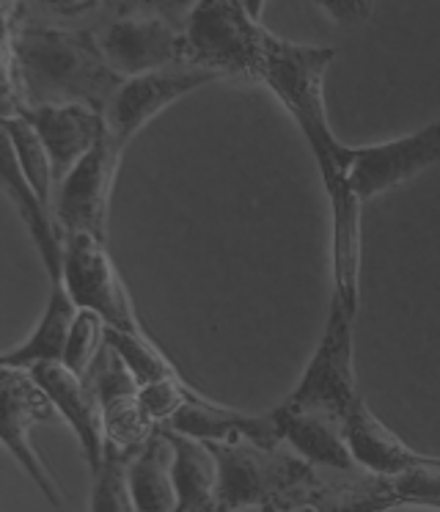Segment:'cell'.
<instances>
[{
	"label": "cell",
	"instance_id": "1",
	"mask_svg": "<svg viewBox=\"0 0 440 512\" xmlns=\"http://www.w3.org/2000/svg\"><path fill=\"white\" fill-rule=\"evenodd\" d=\"M22 105H105L121 78L108 67L97 39L58 25H22L11 31ZM22 108V111H25Z\"/></svg>",
	"mask_w": 440,
	"mask_h": 512
},
{
	"label": "cell",
	"instance_id": "2",
	"mask_svg": "<svg viewBox=\"0 0 440 512\" xmlns=\"http://www.w3.org/2000/svg\"><path fill=\"white\" fill-rule=\"evenodd\" d=\"M333 58V47L297 45L289 39H278L270 31L264 36L262 83L273 91L300 127L311 155L317 160L325 190L347 182V146L333 135L325 111V72Z\"/></svg>",
	"mask_w": 440,
	"mask_h": 512
},
{
	"label": "cell",
	"instance_id": "3",
	"mask_svg": "<svg viewBox=\"0 0 440 512\" xmlns=\"http://www.w3.org/2000/svg\"><path fill=\"white\" fill-rule=\"evenodd\" d=\"M185 64L218 80L262 83L264 28L234 0H201L185 25Z\"/></svg>",
	"mask_w": 440,
	"mask_h": 512
},
{
	"label": "cell",
	"instance_id": "4",
	"mask_svg": "<svg viewBox=\"0 0 440 512\" xmlns=\"http://www.w3.org/2000/svg\"><path fill=\"white\" fill-rule=\"evenodd\" d=\"M209 449L218 460V512L264 507L319 477L317 466L284 444L267 449L253 441H229Z\"/></svg>",
	"mask_w": 440,
	"mask_h": 512
},
{
	"label": "cell",
	"instance_id": "5",
	"mask_svg": "<svg viewBox=\"0 0 440 512\" xmlns=\"http://www.w3.org/2000/svg\"><path fill=\"white\" fill-rule=\"evenodd\" d=\"M352 325H355V312L330 295V312L322 339L297 386L284 400L286 405L328 413L344 422L352 405L361 400L355 389V367H352Z\"/></svg>",
	"mask_w": 440,
	"mask_h": 512
},
{
	"label": "cell",
	"instance_id": "6",
	"mask_svg": "<svg viewBox=\"0 0 440 512\" xmlns=\"http://www.w3.org/2000/svg\"><path fill=\"white\" fill-rule=\"evenodd\" d=\"M61 284L77 309L94 312L113 331H141L130 292L119 279L108 248L97 237L66 234Z\"/></svg>",
	"mask_w": 440,
	"mask_h": 512
},
{
	"label": "cell",
	"instance_id": "7",
	"mask_svg": "<svg viewBox=\"0 0 440 512\" xmlns=\"http://www.w3.org/2000/svg\"><path fill=\"white\" fill-rule=\"evenodd\" d=\"M55 408L47 394L39 389L28 369L0 367V446L9 452L17 466L33 479V485L42 490V496L53 507L64 504V493L58 482L44 466V460L33 449L31 433L36 424L53 422Z\"/></svg>",
	"mask_w": 440,
	"mask_h": 512
},
{
	"label": "cell",
	"instance_id": "8",
	"mask_svg": "<svg viewBox=\"0 0 440 512\" xmlns=\"http://www.w3.org/2000/svg\"><path fill=\"white\" fill-rule=\"evenodd\" d=\"M121 155L124 152L105 133V138L55 185L53 218L66 234H88L108 243L110 201Z\"/></svg>",
	"mask_w": 440,
	"mask_h": 512
},
{
	"label": "cell",
	"instance_id": "9",
	"mask_svg": "<svg viewBox=\"0 0 440 512\" xmlns=\"http://www.w3.org/2000/svg\"><path fill=\"white\" fill-rule=\"evenodd\" d=\"M344 163L347 182L358 199L372 201L374 196H383L440 163V119L383 144L347 146Z\"/></svg>",
	"mask_w": 440,
	"mask_h": 512
},
{
	"label": "cell",
	"instance_id": "10",
	"mask_svg": "<svg viewBox=\"0 0 440 512\" xmlns=\"http://www.w3.org/2000/svg\"><path fill=\"white\" fill-rule=\"evenodd\" d=\"M215 75L207 69L179 64V67L157 69L149 75L121 80L119 89L105 105V130L113 144L121 152L130 146L135 135L141 133L146 124L157 119L165 108H171L176 100L193 94L201 86L215 83Z\"/></svg>",
	"mask_w": 440,
	"mask_h": 512
},
{
	"label": "cell",
	"instance_id": "11",
	"mask_svg": "<svg viewBox=\"0 0 440 512\" xmlns=\"http://www.w3.org/2000/svg\"><path fill=\"white\" fill-rule=\"evenodd\" d=\"M97 42L121 80L185 64V34L152 14L113 20Z\"/></svg>",
	"mask_w": 440,
	"mask_h": 512
},
{
	"label": "cell",
	"instance_id": "12",
	"mask_svg": "<svg viewBox=\"0 0 440 512\" xmlns=\"http://www.w3.org/2000/svg\"><path fill=\"white\" fill-rule=\"evenodd\" d=\"M86 383L97 394L102 427H105V446L135 455L152 438L157 424L146 416L138 402V383L108 345H102L99 356L94 358Z\"/></svg>",
	"mask_w": 440,
	"mask_h": 512
},
{
	"label": "cell",
	"instance_id": "13",
	"mask_svg": "<svg viewBox=\"0 0 440 512\" xmlns=\"http://www.w3.org/2000/svg\"><path fill=\"white\" fill-rule=\"evenodd\" d=\"M402 507L391 477L366 471H336L333 479H311L281 499L264 504V512H388Z\"/></svg>",
	"mask_w": 440,
	"mask_h": 512
},
{
	"label": "cell",
	"instance_id": "14",
	"mask_svg": "<svg viewBox=\"0 0 440 512\" xmlns=\"http://www.w3.org/2000/svg\"><path fill=\"white\" fill-rule=\"evenodd\" d=\"M28 372L47 394V400L53 402L55 413L72 427L80 452L86 457L88 471H97L105 457V427H102V411L94 389L88 386L86 378L66 369L61 361L39 364Z\"/></svg>",
	"mask_w": 440,
	"mask_h": 512
},
{
	"label": "cell",
	"instance_id": "15",
	"mask_svg": "<svg viewBox=\"0 0 440 512\" xmlns=\"http://www.w3.org/2000/svg\"><path fill=\"white\" fill-rule=\"evenodd\" d=\"M22 116L42 138L53 163L55 185L105 138V113L91 105H42L25 108Z\"/></svg>",
	"mask_w": 440,
	"mask_h": 512
},
{
	"label": "cell",
	"instance_id": "16",
	"mask_svg": "<svg viewBox=\"0 0 440 512\" xmlns=\"http://www.w3.org/2000/svg\"><path fill=\"white\" fill-rule=\"evenodd\" d=\"M163 430L171 433L187 435V438H196L204 444H229V441H253V444L267 446H281V435L273 422V413H245L237 408H226L218 402L204 400L198 394H190L179 411L160 424Z\"/></svg>",
	"mask_w": 440,
	"mask_h": 512
},
{
	"label": "cell",
	"instance_id": "17",
	"mask_svg": "<svg viewBox=\"0 0 440 512\" xmlns=\"http://www.w3.org/2000/svg\"><path fill=\"white\" fill-rule=\"evenodd\" d=\"M0 190L6 193L11 207L20 215L22 226L31 234V243L36 245V254L42 259L44 273L53 284H61V268H64V240L61 229L55 223L53 212L47 210L42 199L36 196L28 177L22 174L20 160L14 155V146L0 122Z\"/></svg>",
	"mask_w": 440,
	"mask_h": 512
},
{
	"label": "cell",
	"instance_id": "18",
	"mask_svg": "<svg viewBox=\"0 0 440 512\" xmlns=\"http://www.w3.org/2000/svg\"><path fill=\"white\" fill-rule=\"evenodd\" d=\"M330 204L333 298L358 314L361 306V204L350 182L325 190Z\"/></svg>",
	"mask_w": 440,
	"mask_h": 512
},
{
	"label": "cell",
	"instance_id": "19",
	"mask_svg": "<svg viewBox=\"0 0 440 512\" xmlns=\"http://www.w3.org/2000/svg\"><path fill=\"white\" fill-rule=\"evenodd\" d=\"M270 413L281 435V444L289 446L311 466L328 468V471H358L344 441L341 419L306 408H292L286 402Z\"/></svg>",
	"mask_w": 440,
	"mask_h": 512
},
{
	"label": "cell",
	"instance_id": "20",
	"mask_svg": "<svg viewBox=\"0 0 440 512\" xmlns=\"http://www.w3.org/2000/svg\"><path fill=\"white\" fill-rule=\"evenodd\" d=\"M341 430L352 463L366 474L396 477L418 463V452H413L399 435L391 433L363 400L352 405V411L341 422Z\"/></svg>",
	"mask_w": 440,
	"mask_h": 512
},
{
	"label": "cell",
	"instance_id": "21",
	"mask_svg": "<svg viewBox=\"0 0 440 512\" xmlns=\"http://www.w3.org/2000/svg\"><path fill=\"white\" fill-rule=\"evenodd\" d=\"M165 433L174 444V512H218V460L209 444L171 430Z\"/></svg>",
	"mask_w": 440,
	"mask_h": 512
},
{
	"label": "cell",
	"instance_id": "22",
	"mask_svg": "<svg viewBox=\"0 0 440 512\" xmlns=\"http://www.w3.org/2000/svg\"><path fill=\"white\" fill-rule=\"evenodd\" d=\"M130 488L138 512H174V444L165 430H154L152 438L130 457Z\"/></svg>",
	"mask_w": 440,
	"mask_h": 512
},
{
	"label": "cell",
	"instance_id": "23",
	"mask_svg": "<svg viewBox=\"0 0 440 512\" xmlns=\"http://www.w3.org/2000/svg\"><path fill=\"white\" fill-rule=\"evenodd\" d=\"M75 314L77 306L66 295L64 284H53L50 301L44 306L36 328L28 334V339L22 345L0 353V367L31 369L39 367V364H55V361H61L64 358L66 336H69V325L75 320Z\"/></svg>",
	"mask_w": 440,
	"mask_h": 512
},
{
	"label": "cell",
	"instance_id": "24",
	"mask_svg": "<svg viewBox=\"0 0 440 512\" xmlns=\"http://www.w3.org/2000/svg\"><path fill=\"white\" fill-rule=\"evenodd\" d=\"M6 133L11 138V146H14V155L20 160L22 174L28 177L31 188L36 190V196L42 199V204L47 210L53 212V193H55V177H53V163L47 157V149H44L42 138L36 135L33 124L25 119V116H11L3 122Z\"/></svg>",
	"mask_w": 440,
	"mask_h": 512
},
{
	"label": "cell",
	"instance_id": "25",
	"mask_svg": "<svg viewBox=\"0 0 440 512\" xmlns=\"http://www.w3.org/2000/svg\"><path fill=\"white\" fill-rule=\"evenodd\" d=\"M105 345L119 356V361L127 367V372H130L138 386L176 375L171 361L160 353V347L154 345L143 331H132L130 334V331H113V328H108L105 331Z\"/></svg>",
	"mask_w": 440,
	"mask_h": 512
},
{
	"label": "cell",
	"instance_id": "26",
	"mask_svg": "<svg viewBox=\"0 0 440 512\" xmlns=\"http://www.w3.org/2000/svg\"><path fill=\"white\" fill-rule=\"evenodd\" d=\"M130 452L105 446V457L91 471V512H138L130 488Z\"/></svg>",
	"mask_w": 440,
	"mask_h": 512
},
{
	"label": "cell",
	"instance_id": "27",
	"mask_svg": "<svg viewBox=\"0 0 440 512\" xmlns=\"http://www.w3.org/2000/svg\"><path fill=\"white\" fill-rule=\"evenodd\" d=\"M105 331H108V325L102 323L97 314L86 312V309H77L75 320L69 325V336H66L61 364L66 369H72L80 378H86L88 369L94 364V358L99 356V350L105 345Z\"/></svg>",
	"mask_w": 440,
	"mask_h": 512
},
{
	"label": "cell",
	"instance_id": "28",
	"mask_svg": "<svg viewBox=\"0 0 440 512\" xmlns=\"http://www.w3.org/2000/svg\"><path fill=\"white\" fill-rule=\"evenodd\" d=\"M190 394H193V391L187 389L185 383L179 380V375H171V378L154 380V383L138 386V402H141V408L146 411V416H149L157 427L168 422Z\"/></svg>",
	"mask_w": 440,
	"mask_h": 512
},
{
	"label": "cell",
	"instance_id": "29",
	"mask_svg": "<svg viewBox=\"0 0 440 512\" xmlns=\"http://www.w3.org/2000/svg\"><path fill=\"white\" fill-rule=\"evenodd\" d=\"M22 94L14 69V50H11V25H0V122L22 113Z\"/></svg>",
	"mask_w": 440,
	"mask_h": 512
},
{
	"label": "cell",
	"instance_id": "30",
	"mask_svg": "<svg viewBox=\"0 0 440 512\" xmlns=\"http://www.w3.org/2000/svg\"><path fill=\"white\" fill-rule=\"evenodd\" d=\"M319 12L328 17L333 25L355 28L363 25L374 12V0H314Z\"/></svg>",
	"mask_w": 440,
	"mask_h": 512
},
{
	"label": "cell",
	"instance_id": "31",
	"mask_svg": "<svg viewBox=\"0 0 440 512\" xmlns=\"http://www.w3.org/2000/svg\"><path fill=\"white\" fill-rule=\"evenodd\" d=\"M141 6L143 14H152V17H160L165 23H171L179 31H185L190 14L196 9L201 0H135Z\"/></svg>",
	"mask_w": 440,
	"mask_h": 512
},
{
	"label": "cell",
	"instance_id": "32",
	"mask_svg": "<svg viewBox=\"0 0 440 512\" xmlns=\"http://www.w3.org/2000/svg\"><path fill=\"white\" fill-rule=\"evenodd\" d=\"M99 3L102 0H44V6L61 17H83V14L94 12Z\"/></svg>",
	"mask_w": 440,
	"mask_h": 512
},
{
	"label": "cell",
	"instance_id": "33",
	"mask_svg": "<svg viewBox=\"0 0 440 512\" xmlns=\"http://www.w3.org/2000/svg\"><path fill=\"white\" fill-rule=\"evenodd\" d=\"M20 0H0V25H11V12L17 9Z\"/></svg>",
	"mask_w": 440,
	"mask_h": 512
},
{
	"label": "cell",
	"instance_id": "34",
	"mask_svg": "<svg viewBox=\"0 0 440 512\" xmlns=\"http://www.w3.org/2000/svg\"><path fill=\"white\" fill-rule=\"evenodd\" d=\"M264 3H267V0H245V9H248V14H251L253 20H259V14H262Z\"/></svg>",
	"mask_w": 440,
	"mask_h": 512
},
{
	"label": "cell",
	"instance_id": "35",
	"mask_svg": "<svg viewBox=\"0 0 440 512\" xmlns=\"http://www.w3.org/2000/svg\"><path fill=\"white\" fill-rule=\"evenodd\" d=\"M231 512H264V507H242V510H231Z\"/></svg>",
	"mask_w": 440,
	"mask_h": 512
},
{
	"label": "cell",
	"instance_id": "36",
	"mask_svg": "<svg viewBox=\"0 0 440 512\" xmlns=\"http://www.w3.org/2000/svg\"><path fill=\"white\" fill-rule=\"evenodd\" d=\"M234 3H242V6H245V0H234Z\"/></svg>",
	"mask_w": 440,
	"mask_h": 512
},
{
	"label": "cell",
	"instance_id": "37",
	"mask_svg": "<svg viewBox=\"0 0 440 512\" xmlns=\"http://www.w3.org/2000/svg\"><path fill=\"white\" fill-rule=\"evenodd\" d=\"M432 510H440V504H435V507H432Z\"/></svg>",
	"mask_w": 440,
	"mask_h": 512
},
{
	"label": "cell",
	"instance_id": "38",
	"mask_svg": "<svg viewBox=\"0 0 440 512\" xmlns=\"http://www.w3.org/2000/svg\"><path fill=\"white\" fill-rule=\"evenodd\" d=\"M438 463H440V457H438Z\"/></svg>",
	"mask_w": 440,
	"mask_h": 512
}]
</instances>
